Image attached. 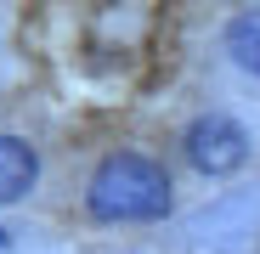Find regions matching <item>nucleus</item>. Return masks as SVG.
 <instances>
[{
  "label": "nucleus",
  "mask_w": 260,
  "mask_h": 254,
  "mask_svg": "<svg viewBox=\"0 0 260 254\" xmlns=\"http://www.w3.org/2000/svg\"><path fill=\"white\" fill-rule=\"evenodd\" d=\"M85 198L96 221H158L170 209V175L142 153H113L96 164Z\"/></svg>",
  "instance_id": "f257e3e1"
},
{
  "label": "nucleus",
  "mask_w": 260,
  "mask_h": 254,
  "mask_svg": "<svg viewBox=\"0 0 260 254\" xmlns=\"http://www.w3.org/2000/svg\"><path fill=\"white\" fill-rule=\"evenodd\" d=\"M0 248H6V232H0Z\"/></svg>",
  "instance_id": "39448f33"
},
{
  "label": "nucleus",
  "mask_w": 260,
  "mask_h": 254,
  "mask_svg": "<svg viewBox=\"0 0 260 254\" xmlns=\"http://www.w3.org/2000/svg\"><path fill=\"white\" fill-rule=\"evenodd\" d=\"M187 158L204 175H226V169H238L249 158V130L238 119H226V113H204L187 130Z\"/></svg>",
  "instance_id": "f03ea898"
},
{
  "label": "nucleus",
  "mask_w": 260,
  "mask_h": 254,
  "mask_svg": "<svg viewBox=\"0 0 260 254\" xmlns=\"http://www.w3.org/2000/svg\"><path fill=\"white\" fill-rule=\"evenodd\" d=\"M226 51H232V62H238L243 74H260V6L243 12V17H232V28H226Z\"/></svg>",
  "instance_id": "20e7f679"
},
{
  "label": "nucleus",
  "mask_w": 260,
  "mask_h": 254,
  "mask_svg": "<svg viewBox=\"0 0 260 254\" xmlns=\"http://www.w3.org/2000/svg\"><path fill=\"white\" fill-rule=\"evenodd\" d=\"M34 181H40V158H34V147L17 141V136H0V203H17Z\"/></svg>",
  "instance_id": "7ed1b4c3"
}]
</instances>
